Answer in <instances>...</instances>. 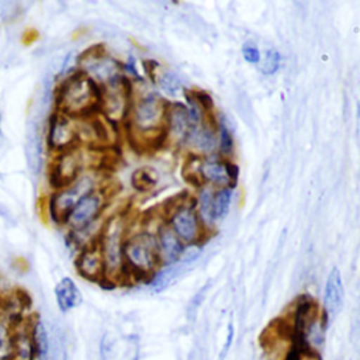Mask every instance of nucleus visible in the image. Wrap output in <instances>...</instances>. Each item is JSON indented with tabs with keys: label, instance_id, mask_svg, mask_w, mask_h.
I'll list each match as a JSON object with an SVG mask.
<instances>
[{
	"label": "nucleus",
	"instance_id": "27",
	"mask_svg": "<svg viewBox=\"0 0 360 360\" xmlns=\"http://www.w3.org/2000/svg\"><path fill=\"white\" fill-rule=\"evenodd\" d=\"M193 97L195 98V101L200 104V107L204 110V112H210L212 110V98L211 96L207 93V91H202V90H194L193 93Z\"/></svg>",
	"mask_w": 360,
	"mask_h": 360
},
{
	"label": "nucleus",
	"instance_id": "29",
	"mask_svg": "<svg viewBox=\"0 0 360 360\" xmlns=\"http://www.w3.org/2000/svg\"><path fill=\"white\" fill-rule=\"evenodd\" d=\"M226 173H228V177H229V184L231 187L236 184V180H238V174H239V169L236 165L231 163V162H226Z\"/></svg>",
	"mask_w": 360,
	"mask_h": 360
},
{
	"label": "nucleus",
	"instance_id": "18",
	"mask_svg": "<svg viewBox=\"0 0 360 360\" xmlns=\"http://www.w3.org/2000/svg\"><path fill=\"white\" fill-rule=\"evenodd\" d=\"M188 143L201 152H210L215 148V135L208 128H193L187 134Z\"/></svg>",
	"mask_w": 360,
	"mask_h": 360
},
{
	"label": "nucleus",
	"instance_id": "31",
	"mask_svg": "<svg viewBox=\"0 0 360 360\" xmlns=\"http://www.w3.org/2000/svg\"><path fill=\"white\" fill-rule=\"evenodd\" d=\"M1 312H3V295L0 294V316H1Z\"/></svg>",
	"mask_w": 360,
	"mask_h": 360
},
{
	"label": "nucleus",
	"instance_id": "10",
	"mask_svg": "<svg viewBox=\"0 0 360 360\" xmlns=\"http://www.w3.org/2000/svg\"><path fill=\"white\" fill-rule=\"evenodd\" d=\"M170 228L183 242V245L198 243L200 245V221L198 215L193 211V207H181L170 215Z\"/></svg>",
	"mask_w": 360,
	"mask_h": 360
},
{
	"label": "nucleus",
	"instance_id": "3",
	"mask_svg": "<svg viewBox=\"0 0 360 360\" xmlns=\"http://www.w3.org/2000/svg\"><path fill=\"white\" fill-rule=\"evenodd\" d=\"M129 231V225L124 214H115L105 218L97 246L104 262V280L111 285L125 284L124 267V242Z\"/></svg>",
	"mask_w": 360,
	"mask_h": 360
},
{
	"label": "nucleus",
	"instance_id": "4",
	"mask_svg": "<svg viewBox=\"0 0 360 360\" xmlns=\"http://www.w3.org/2000/svg\"><path fill=\"white\" fill-rule=\"evenodd\" d=\"M104 186L101 169L84 170L70 183L49 191L45 200V211L56 225L62 226L65 218L80 197Z\"/></svg>",
	"mask_w": 360,
	"mask_h": 360
},
{
	"label": "nucleus",
	"instance_id": "8",
	"mask_svg": "<svg viewBox=\"0 0 360 360\" xmlns=\"http://www.w3.org/2000/svg\"><path fill=\"white\" fill-rule=\"evenodd\" d=\"M77 72L103 87L122 76V65L103 46L96 45L77 55Z\"/></svg>",
	"mask_w": 360,
	"mask_h": 360
},
{
	"label": "nucleus",
	"instance_id": "11",
	"mask_svg": "<svg viewBox=\"0 0 360 360\" xmlns=\"http://www.w3.org/2000/svg\"><path fill=\"white\" fill-rule=\"evenodd\" d=\"M75 266L77 274L87 281H100L104 280V262L100 253V249L96 245L87 246L76 253Z\"/></svg>",
	"mask_w": 360,
	"mask_h": 360
},
{
	"label": "nucleus",
	"instance_id": "21",
	"mask_svg": "<svg viewBox=\"0 0 360 360\" xmlns=\"http://www.w3.org/2000/svg\"><path fill=\"white\" fill-rule=\"evenodd\" d=\"M198 217L205 225H211L215 221L214 194L210 190H202L198 195Z\"/></svg>",
	"mask_w": 360,
	"mask_h": 360
},
{
	"label": "nucleus",
	"instance_id": "20",
	"mask_svg": "<svg viewBox=\"0 0 360 360\" xmlns=\"http://www.w3.org/2000/svg\"><path fill=\"white\" fill-rule=\"evenodd\" d=\"M131 183L138 191H150L158 183V176L150 167H141L132 173Z\"/></svg>",
	"mask_w": 360,
	"mask_h": 360
},
{
	"label": "nucleus",
	"instance_id": "13",
	"mask_svg": "<svg viewBox=\"0 0 360 360\" xmlns=\"http://www.w3.org/2000/svg\"><path fill=\"white\" fill-rule=\"evenodd\" d=\"M155 236H156V242H158L160 264L166 266V264L177 263L184 245L179 239V236L174 233V231L170 228V225L162 224L158 228V232L155 233Z\"/></svg>",
	"mask_w": 360,
	"mask_h": 360
},
{
	"label": "nucleus",
	"instance_id": "9",
	"mask_svg": "<svg viewBox=\"0 0 360 360\" xmlns=\"http://www.w3.org/2000/svg\"><path fill=\"white\" fill-rule=\"evenodd\" d=\"M46 152L56 155L79 145L77 118L52 111L42 129Z\"/></svg>",
	"mask_w": 360,
	"mask_h": 360
},
{
	"label": "nucleus",
	"instance_id": "2",
	"mask_svg": "<svg viewBox=\"0 0 360 360\" xmlns=\"http://www.w3.org/2000/svg\"><path fill=\"white\" fill-rule=\"evenodd\" d=\"M155 233L146 229L128 231L124 242V267L127 283H148L160 267Z\"/></svg>",
	"mask_w": 360,
	"mask_h": 360
},
{
	"label": "nucleus",
	"instance_id": "7",
	"mask_svg": "<svg viewBox=\"0 0 360 360\" xmlns=\"http://www.w3.org/2000/svg\"><path fill=\"white\" fill-rule=\"evenodd\" d=\"M110 198L111 193L107 186L84 194L70 210L62 226L66 232H75L104 219Z\"/></svg>",
	"mask_w": 360,
	"mask_h": 360
},
{
	"label": "nucleus",
	"instance_id": "1",
	"mask_svg": "<svg viewBox=\"0 0 360 360\" xmlns=\"http://www.w3.org/2000/svg\"><path fill=\"white\" fill-rule=\"evenodd\" d=\"M98 101L100 87L80 72H75L55 84L53 111L83 118L98 112Z\"/></svg>",
	"mask_w": 360,
	"mask_h": 360
},
{
	"label": "nucleus",
	"instance_id": "28",
	"mask_svg": "<svg viewBox=\"0 0 360 360\" xmlns=\"http://www.w3.org/2000/svg\"><path fill=\"white\" fill-rule=\"evenodd\" d=\"M242 55L245 60H248L249 63H257L260 60V51L257 49L256 45L252 44H245L242 46Z\"/></svg>",
	"mask_w": 360,
	"mask_h": 360
},
{
	"label": "nucleus",
	"instance_id": "25",
	"mask_svg": "<svg viewBox=\"0 0 360 360\" xmlns=\"http://www.w3.org/2000/svg\"><path fill=\"white\" fill-rule=\"evenodd\" d=\"M232 149H233V139H232L231 131L224 124H221V127H219V150L222 155L228 156L232 153Z\"/></svg>",
	"mask_w": 360,
	"mask_h": 360
},
{
	"label": "nucleus",
	"instance_id": "6",
	"mask_svg": "<svg viewBox=\"0 0 360 360\" xmlns=\"http://www.w3.org/2000/svg\"><path fill=\"white\" fill-rule=\"evenodd\" d=\"M134 98L131 79L125 75L100 87L98 114L112 125L124 124Z\"/></svg>",
	"mask_w": 360,
	"mask_h": 360
},
{
	"label": "nucleus",
	"instance_id": "17",
	"mask_svg": "<svg viewBox=\"0 0 360 360\" xmlns=\"http://www.w3.org/2000/svg\"><path fill=\"white\" fill-rule=\"evenodd\" d=\"M201 177L205 179L210 183L222 186V187H231L229 177L226 173V162L218 160V159H210L201 163L200 166Z\"/></svg>",
	"mask_w": 360,
	"mask_h": 360
},
{
	"label": "nucleus",
	"instance_id": "23",
	"mask_svg": "<svg viewBox=\"0 0 360 360\" xmlns=\"http://www.w3.org/2000/svg\"><path fill=\"white\" fill-rule=\"evenodd\" d=\"M156 82H158L159 87L169 96H176L181 89V82H180L179 76L174 75L173 72H169V70L159 75L156 77Z\"/></svg>",
	"mask_w": 360,
	"mask_h": 360
},
{
	"label": "nucleus",
	"instance_id": "19",
	"mask_svg": "<svg viewBox=\"0 0 360 360\" xmlns=\"http://www.w3.org/2000/svg\"><path fill=\"white\" fill-rule=\"evenodd\" d=\"M14 322L4 315L0 316V360H11Z\"/></svg>",
	"mask_w": 360,
	"mask_h": 360
},
{
	"label": "nucleus",
	"instance_id": "12",
	"mask_svg": "<svg viewBox=\"0 0 360 360\" xmlns=\"http://www.w3.org/2000/svg\"><path fill=\"white\" fill-rule=\"evenodd\" d=\"M345 300V287L340 276V270L333 267L328 274L323 291V307L322 314L326 319H333L343 308Z\"/></svg>",
	"mask_w": 360,
	"mask_h": 360
},
{
	"label": "nucleus",
	"instance_id": "26",
	"mask_svg": "<svg viewBox=\"0 0 360 360\" xmlns=\"http://www.w3.org/2000/svg\"><path fill=\"white\" fill-rule=\"evenodd\" d=\"M200 252H201V248L198 243H190V245L184 246L181 250V255L179 257V263H181L184 266L190 264L200 256Z\"/></svg>",
	"mask_w": 360,
	"mask_h": 360
},
{
	"label": "nucleus",
	"instance_id": "22",
	"mask_svg": "<svg viewBox=\"0 0 360 360\" xmlns=\"http://www.w3.org/2000/svg\"><path fill=\"white\" fill-rule=\"evenodd\" d=\"M231 197L232 190L231 187H221L217 194L214 195V215L215 219H221L228 214L229 205H231Z\"/></svg>",
	"mask_w": 360,
	"mask_h": 360
},
{
	"label": "nucleus",
	"instance_id": "24",
	"mask_svg": "<svg viewBox=\"0 0 360 360\" xmlns=\"http://www.w3.org/2000/svg\"><path fill=\"white\" fill-rule=\"evenodd\" d=\"M280 66V53L276 49H269L262 65H260V70L264 75H273Z\"/></svg>",
	"mask_w": 360,
	"mask_h": 360
},
{
	"label": "nucleus",
	"instance_id": "14",
	"mask_svg": "<svg viewBox=\"0 0 360 360\" xmlns=\"http://www.w3.org/2000/svg\"><path fill=\"white\" fill-rule=\"evenodd\" d=\"M53 295L60 314H69L83 302V295L79 285L69 276L59 278V281L55 284Z\"/></svg>",
	"mask_w": 360,
	"mask_h": 360
},
{
	"label": "nucleus",
	"instance_id": "15",
	"mask_svg": "<svg viewBox=\"0 0 360 360\" xmlns=\"http://www.w3.org/2000/svg\"><path fill=\"white\" fill-rule=\"evenodd\" d=\"M30 318L31 316H24L14 322L11 360H32L34 340L31 333Z\"/></svg>",
	"mask_w": 360,
	"mask_h": 360
},
{
	"label": "nucleus",
	"instance_id": "16",
	"mask_svg": "<svg viewBox=\"0 0 360 360\" xmlns=\"http://www.w3.org/2000/svg\"><path fill=\"white\" fill-rule=\"evenodd\" d=\"M190 117L186 105L180 103H172L166 107L165 115V129L167 136L183 138L187 136L190 131Z\"/></svg>",
	"mask_w": 360,
	"mask_h": 360
},
{
	"label": "nucleus",
	"instance_id": "5",
	"mask_svg": "<svg viewBox=\"0 0 360 360\" xmlns=\"http://www.w3.org/2000/svg\"><path fill=\"white\" fill-rule=\"evenodd\" d=\"M97 150L98 149L77 145L65 152L51 155L48 169L51 190L70 183L84 170L100 169L94 155Z\"/></svg>",
	"mask_w": 360,
	"mask_h": 360
},
{
	"label": "nucleus",
	"instance_id": "30",
	"mask_svg": "<svg viewBox=\"0 0 360 360\" xmlns=\"http://www.w3.org/2000/svg\"><path fill=\"white\" fill-rule=\"evenodd\" d=\"M292 360H321V356L315 354V353H311V352L300 350Z\"/></svg>",
	"mask_w": 360,
	"mask_h": 360
}]
</instances>
